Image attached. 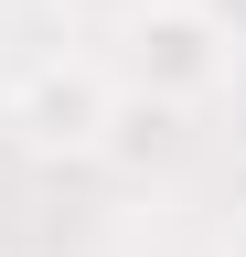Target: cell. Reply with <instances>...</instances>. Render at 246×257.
I'll use <instances>...</instances> for the list:
<instances>
[{
	"instance_id": "cell-1",
	"label": "cell",
	"mask_w": 246,
	"mask_h": 257,
	"mask_svg": "<svg viewBox=\"0 0 246 257\" xmlns=\"http://www.w3.org/2000/svg\"><path fill=\"white\" fill-rule=\"evenodd\" d=\"M129 96H150V107H203V96H225L235 86V64H246V43H235V22L225 11H203V0H139L129 11Z\"/></svg>"
},
{
	"instance_id": "cell-2",
	"label": "cell",
	"mask_w": 246,
	"mask_h": 257,
	"mask_svg": "<svg viewBox=\"0 0 246 257\" xmlns=\"http://www.w3.org/2000/svg\"><path fill=\"white\" fill-rule=\"evenodd\" d=\"M0 118H11L22 150L86 161V150L107 140V118H118V75H107V64H65V54H54V64H33V75L11 86V107H0Z\"/></svg>"
}]
</instances>
